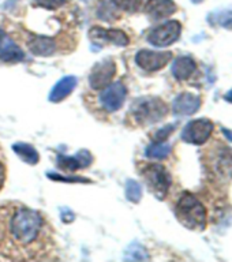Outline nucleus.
<instances>
[{
  "mask_svg": "<svg viewBox=\"0 0 232 262\" xmlns=\"http://www.w3.org/2000/svg\"><path fill=\"white\" fill-rule=\"evenodd\" d=\"M52 241L40 212L22 205L0 206V259H45Z\"/></svg>",
  "mask_w": 232,
  "mask_h": 262,
  "instance_id": "obj_1",
  "label": "nucleus"
},
{
  "mask_svg": "<svg viewBox=\"0 0 232 262\" xmlns=\"http://www.w3.org/2000/svg\"><path fill=\"white\" fill-rule=\"evenodd\" d=\"M176 217L180 224L192 231H202L206 225V212L204 205L190 192L180 196L175 209Z\"/></svg>",
  "mask_w": 232,
  "mask_h": 262,
  "instance_id": "obj_2",
  "label": "nucleus"
},
{
  "mask_svg": "<svg viewBox=\"0 0 232 262\" xmlns=\"http://www.w3.org/2000/svg\"><path fill=\"white\" fill-rule=\"evenodd\" d=\"M167 104L156 97L139 98L131 105L130 115L137 124L147 126L160 122L167 115Z\"/></svg>",
  "mask_w": 232,
  "mask_h": 262,
  "instance_id": "obj_3",
  "label": "nucleus"
},
{
  "mask_svg": "<svg viewBox=\"0 0 232 262\" xmlns=\"http://www.w3.org/2000/svg\"><path fill=\"white\" fill-rule=\"evenodd\" d=\"M142 178L146 182L147 187L159 200H164L171 187V175L160 164H145L141 168Z\"/></svg>",
  "mask_w": 232,
  "mask_h": 262,
  "instance_id": "obj_4",
  "label": "nucleus"
},
{
  "mask_svg": "<svg viewBox=\"0 0 232 262\" xmlns=\"http://www.w3.org/2000/svg\"><path fill=\"white\" fill-rule=\"evenodd\" d=\"M180 32L182 25L178 20H168L153 29L147 36V41L155 47H168L179 38Z\"/></svg>",
  "mask_w": 232,
  "mask_h": 262,
  "instance_id": "obj_5",
  "label": "nucleus"
},
{
  "mask_svg": "<svg viewBox=\"0 0 232 262\" xmlns=\"http://www.w3.org/2000/svg\"><path fill=\"white\" fill-rule=\"evenodd\" d=\"M212 131V122H209L208 119H197L184 127L183 133H182V139L187 143L202 145L208 141Z\"/></svg>",
  "mask_w": 232,
  "mask_h": 262,
  "instance_id": "obj_6",
  "label": "nucleus"
},
{
  "mask_svg": "<svg viewBox=\"0 0 232 262\" xmlns=\"http://www.w3.org/2000/svg\"><path fill=\"white\" fill-rule=\"evenodd\" d=\"M115 74H116V66H115L114 60L106 59V60L100 61L98 64L94 66V69L92 70L89 75L90 88H93L94 90L106 89L112 82Z\"/></svg>",
  "mask_w": 232,
  "mask_h": 262,
  "instance_id": "obj_7",
  "label": "nucleus"
},
{
  "mask_svg": "<svg viewBox=\"0 0 232 262\" xmlns=\"http://www.w3.org/2000/svg\"><path fill=\"white\" fill-rule=\"evenodd\" d=\"M172 59L171 52H155L149 49H142L137 53L135 63L145 71H159L164 69Z\"/></svg>",
  "mask_w": 232,
  "mask_h": 262,
  "instance_id": "obj_8",
  "label": "nucleus"
},
{
  "mask_svg": "<svg viewBox=\"0 0 232 262\" xmlns=\"http://www.w3.org/2000/svg\"><path fill=\"white\" fill-rule=\"evenodd\" d=\"M89 37L94 44H115L118 47H126L130 42V38L122 30L118 29H104L94 26L90 29Z\"/></svg>",
  "mask_w": 232,
  "mask_h": 262,
  "instance_id": "obj_9",
  "label": "nucleus"
},
{
  "mask_svg": "<svg viewBox=\"0 0 232 262\" xmlns=\"http://www.w3.org/2000/svg\"><path fill=\"white\" fill-rule=\"evenodd\" d=\"M126 96V86L123 85L122 82L110 83L101 94V104L104 110H107L108 112H115V111L120 110V106L124 104Z\"/></svg>",
  "mask_w": 232,
  "mask_h": 262,
  "instance_id": "obj_10",
  "label": "nucleus"
},
{
  "mask_svg": "<svg viewBox=\"0 0 232 262\" xmlns=\"http://www.w3.org/2000/svg\"><path fill=\"white\" fill-rule=\"evenodd\" d=\"M25 60L24 51L0 30V61L3 63H18Z\"/></svg>",
  "mask_w": 232,
  "mask_h": 262,
  "instance_id": "obj_11",
  "label": "nucleus"
},
{
  "mask_svg": "<svg viewBox=\"0 0 232 262\" xmlns=\"http://www.w3.org/2000/svg\"><path fill=\"white\" fill-rule=\"evenodd\" d=\"M201 98L193 93H182L174 101V112L180 116H188L200 110Z\"/></svg>",
  "mask_w": 232,
  "mask_h": 262,
  "instance_id": "obj_12",
  "label": "nucleus"
},
{
  "mask_svg": "<svg viewBox=\"0 0 232 262\" xmlns=\"http://www.w3.org/2000/svg\"><path fill=\"white\" fill-rule=\"evenodd\" d=\"M90 163H92V155L88 150L79 151L73 157H67L63 155L57 156V165L65 171L74 172L77 169H82V168L89 167Z\"/></svg>",
  "mask_w": 232,
  "mask_h": 262,
  "instance_id": "obj_13",
  "label": "nucleus"
},
{
  "mask_svg": "<svg viewBox=\"0 0 232 262\" xmlns=\"http://www.w3.org/2000/svg\"><path fill=\"white\" fill-rule=\"evenodd\" d=\"M145 11L152 19H164L176 11V4L172 0H147Z\"/></svg>",
  "mask_w": 232,
  "mask_h": 262,
  "instance_id": "obj_14",
  "label": "nucleus"
},
{
  "mask_svg": "<svg viewBox=\"0 0 232 262\" xmlns=\"http://www.w3.org/2000/svg\"><path fill=\"white\" fill-rule=\"evenodd\" d=\"M28 47L30 52L37 56H51L56 52L57 42L51 37L33 36L28 41Z\"/></svg>",
  "mask_w": 232,
  "mask_h": 262,
  "instance_id": "obj_15",
  "label": "nucleus"
},
{
  "mask_svg": "<svg viewBox=\"0 0 232 262\" xmlns=\"http://www.w3.org/2000/svg\"><path fill=\"white\" fill-rule=\"evenodd\" d=\"M77 78L70 75V77L61 78L56 85L53 86V89L49 93V101L51 102H60L63 101L67 96L73 93V90L77 86Z\"/></svg>",
  "mask_w": 232,
  "mask_h": 262,
  "instance_id": "obj_16",
  "label": "nucleus"
},
{
  "mask_svg": "<svg viewBox=\"0 0 232 262\" xmlns=\"http://www.w3.org/2000/svg\"><path fill=\"white\" fill-rule=\"evenodd\" d=\"M194 71H196V61L188 56L178 57L172 66V74L179 81L190 78Z\"/></svg>",
  "mask_w": 232,
  "mask_h": 262,
  "instance_id": "obj_17",
  "label": "nucleus"
},
{
  "mask_svg": "<svg viewBox=\"0 0 232 262\" xmlns=\"http://www.w3.org/2000/svg\"><path fill=\"white\" fill-rule=\"evenodd\" d=\"M12 149L16 153V156L19 157L22 161H25L29 165H36L40 160V156L37 153V150L32 145L24 142H18L15 145H12Z\"/></svg>",
  "mask_w": 232,
  "mask_h": 262,
  "instance_id": "obj_18",
  "label": "nucleus"
},
{
  "mask_svg": "<svg viewBox=\"0 0 232 262\" xmlns=\"http://www.w3.org/2000/svg\"><path fill=\"white\" fill-rule=\"evenodd\" d=\"M171 153V145L164 141H156L146 147V156L152 159H165Z\"/></svg>",
  "mask_w": 232,
  "mask_h": 262,
  "instance_id": "obj_19",
  "label": "nucleus"
},
{
  "mask_svg": "<svg viewBox=\"0 0 232 262\" xmlns=\"http://www.w3.org/2000/svg\"><path fill=\"white\" fill-rule=\"evenodd\" d=\"M126 196L127 200L131 202H139L142 196V188L139 186L138 182L135 180H127L126 183Z\"/></svg>",
  "mask_w": 232,
  "mask_h": 262,
  "instance_id": "obj_20",
  "label": "nucleus"
},
{
  "mask_svg": "<svg viewBox=\"0 0 232 262\" xmlns=\"http://www.w3.org/2000/svg\"><path fill=\"white\" fill-rule=\"evenodd\" d=\"M143 0H112V3L120 10H124L127 12L138 11Z\"/></svg>",
  "mask_w": 232,
  "mask_h": 262,
  "instance_id": "obj_21",
  "label": "nucleus"
},
{
  "mask_svg": "<svg viewBox=\"0 0 232 262\" xmlns=\"http://www.w3.org/2000/svg\"><path fill=\"white\" fill-rule=\"evenodd\" d=\"M66 3V0H36L37 6L44 7L47 10H56Z\"/></svg>",
  "mask_w": 232,
  "mask_h": 262,
  "instance_id": "obj_22",
  "label": "nucleus"
},
{
  "mask_svg": "<svg viewBox=\"0 0 232 262\" xmlns=\"http://www.w3.org/2000/svg\"><path fill=\"white\" fill-rule=\"evenodd\" d=\"M174 128H175V126H174V124H170V126L164 127V128L159 130V133L155 135V139L156 141H165V139L168 138V135L171 134Z\"/></svg>",
  "mask_w": 232,
  "mask_h": 262,
  "instance_id": "obj_23",
  "label": "nucleus"
},
{
  "mask_svg": "<svg viewBox=\"0 0 232 262\" xmlns=\"http://www.w3.org/2000/svg\"><path fill=\"white\" fill-rule=\"evenodd\" d=\"M48 176L51 179H55V180H63V182H82V183H86V182H89L88 179H83V178H63V176H55L53 173H48Z\"/></svg>",
  "mask_w": 232,
  "mask_h": 262,
  "instance_id": "obj_24",
  "label": "nucleus"
},
{
  "mask_svg": "<svg viewBox=\"0 0 232 262\" xmlns=\"http://www.w3.org/2000/svg\"><path fill=\"white\" fill-rule=\"evenodd\" d=\"M4 180H6V168H4L3 163L0 161V190L3 188Z\"/></svg>",
  "mask_w": 232,
  "mask_h": 262,
  "instance_id": "obj_25",
  "label": "nucleus"
},
{
  "mask_svg": "<svg viewBox=\"0 0 232 262\" xmlns=\"http://www.w3.org/2000/svg\"><path fill=\"white\" fill-rule=\"evenodd\" d=\"M225 100H227V101H229V102H232V90L231 92H228V93L225 94Z\"/></svg>",
  "mask_w": 232,
  "mask_h": 262,
  "instance_id": "obj_26",
  "label": "nucleus"
},
{
  "mask_svg": "<svg viewBox=\"0 0 232 262\" xmlns=\"http://www.w3.org/2000/svg\"><path fill=\"white\" fill-rule=\"evenodd\" d=\"M225 28L229 29V30H232V19H229L227 24H225Z\"/></svg>",
  "mask_w": 232,
  "mask_h": 262,
  "instance_id": "obj_27",
  "label": "nucleus"
}]
</instances>
